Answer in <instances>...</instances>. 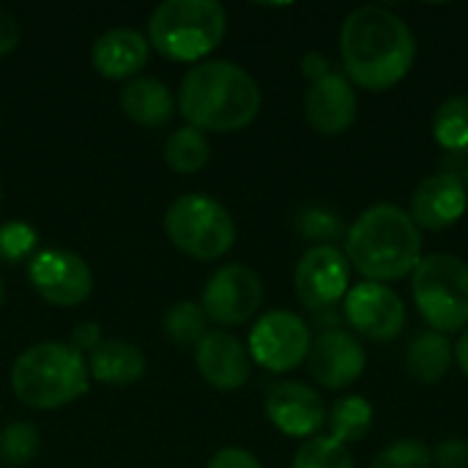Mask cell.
I'll return each instance as SVG.
<instances>
[{
    "instance_id": "8fae6325",
    "label": "cell",
    "mask_w": 468,
    "mask_h": 468,
    "mask_svg": "<svg viewBox=\"0 0 468 468\" xmlns=\"http://www.w3.org/2000/svg\"><path fill=\"white\" fill-rule=\"evenodd\" d=\"M296 296L310 310H329L351 291V263L335 244H313L296 263Z\"/></svg>"
},
{
    "instance_id": "f546056e",
    "label": "cell",
    "mask_w": 468,
    "mask_h": 468,
    "mask_svg": "<svg viewBox=\"0 0 468 468\" xmlns=\"http://www.w3.org/2000/svg\"><path fill=\"white\" fill-rule=\"evenodd\" d=\"M296 228L304 239L310 241H318V244H326V241H335L346 233L343 228V219L329 211V208H307L299 214L296 219Z\"/></svg>"
},
{
    "instance_id": "d4e9b609",
    "label": "cell",
    "mask_w": 468,
    "mask_h": 468,
    "mask_svg": "<svg viewBox=\"0 0 468 468\" xmlns=\"http://www.w3.org/2000/svg\"><path fill=\"white\" fill-rule=\"evenodd\" d=\"M41 452V433L30 422H11L0 431V463L22 468L36 461Z\"/></svg>"
},
{
    "instance_id": "4fadbf2b",
    "label": "cell",
    "mask_w": 468,
    "mask_h": 468,
    "mask_svg": "<svg viewBox=\"0 0 468 468\" xmlns=\"http://www.w3.org/2000/svg\"><path fill=\"white\" fill-rule=\"evenodd\" d=\"M367 367V354L356 335L346 329H326L321 332L307 354V370L313 381L324 389H346L362 378Z\"/></svg>"
},
{
    "instance_id": "e0dca14e",
    "label": "cell",
    "mask_w": 468,
    "mask_h": 468,
    "mask_svg": "<svg viewBox=\"0 0 468 468\" xmlns=\"http://www.w3.org/2000/svg\"><path fill=\"white\" fill-rule=\"evenodd\" d=\"M356 88L340 71H329L326 77L315 80L304 99L307 121L324 137H337L348 132L356 121Z\"/></svg>"
},
{
    "instance_id": "7c38bea8",
    "label": "cell",
    "mask_w": 468,
    "mask_h": 468,
    "mask_svg": "<svg viewBox=\"0 0 468 468\" xmlns=\"http://www.w3.org/2000/svg\"><path fill=\"white\" fill-rule=\"evenodd\" d=\"M343 304L348 326L370 343H392L406 329V304L384 282L354 285Z\"/></svg>"
},
{
    "instance_id": "8992f818",
    "label": "cell",
    "mask_w": 468,
    "mask_h": 468,
    "mask_svg": "<svg viewBox=\"0 0 468 468\" xmlns=\"http://www.w3.org/2000/svg\"><path fill=\"white\" fill-rule=\"evenodd\" d=\"M411 296L433 332L468 329V263L458 255H425L411 274Z\"/></svg>"
},
{
    "instance_id": "74e56055",
    "label": "cell",
    "mask_w": 468,
    "mask_h": 468,
    "mask_svg": "<svg viewBox=\"0 0 468 468\" xmlns=\"http://www.w3.org/2000/svg\"><path fill=\"white\" fill-rule=\"evenodd\" d=\"M0 200H3V189H0Z\"/></svg>"
},
{
    "instance_id": "f1b7e54d",
    "label": "cell",
    "mask_w": 468,
    "mask_h": 468,
    "mask_svg": "<svg viewBox=\"0 0 468 468\" xmlns=\"http://www.w3.org/2000/svg\"><path fill=\"white\" fill-rule=\"evenodd\" d=\"M433 466V450L420 439H398L389 447H384L370 468H431Z\"/></svg>"
},
{
    "instance_id": "44dd1931",
    "label": "cell",
    "mask_w": 468,
    "mask_h": 468,
    "mask_svg": "<svg viewBox=\"0 0 468 468\" xmlns=\"http://www.w3.org/2000/svg\"><path fill=\"white\" fill-rule=\"evenodd\" d=\"M455 362V346L441 332H422L411 340L406 351V367L414 381L420 384H439L447 378L450 367Z\"/></svg>"
},
{
    "instance_id": "603a6c76",
    "label": "cell",
    "mask_w": 468,
    "mask_h": 468,
    "mask_svg": "<svg viewBox=\"0 0 468 468\" xmlns=\"http://www.w3.org/2000/svg\"><path fill=\"white\" fill-rule=\"evenodd\" d=\"M211 159L208 137L195 126H181L165 140V162L170 170L181 176H192L203 170Z\"/></svg>"
},
{
    "instance_id": "277c9868",
    "label": "cell",
    "mask_w": 468,
    "mask_h": 468,
    "mask_svg": "<svg viewBox=\"0 0 468 468\" xmlns=\"http://www.w3.org/2000/svg\"><path fill=\"white\" fill-rule=\"evenodd\" d=\"M88 359L66 343L47 340L22 351L11 367L16 400L36 411H52L88 392Z\"/></svg>"
},
{
    "instance_id": "7a4b0ae2",
    "label": "cell",
    "mask_w": 468,
    "mask_h": 468,
    "mask_svg": "<svg viewBox=\"0 0 468 468\" xmlns=\"http://www.w3.org/2000/svg\"><path fill=\"white\" fill-rule=\"evenodd\" d=\"M255 77L233 60H203L186 71L178 88V110L186 126L200 132H241L261 112Z\"/></svg>"
},
{
    "instance_id": "f35d334b",
    "label": "cell",
    "mask_w": 468,
    "mask_h": 468,
    "mask_svg": "<svg viewBox=\"0 0 468 468\" xmlns=\"http://www.w3.org/2000/svg\"><path fill=\"white\" fill-rule=\"evenodd\" d=\"M466 189H468V176H466Z\"/></svg>"
},
{
    "instance_id": "9c48e42d",
    "label": "cell",
    "mask_w": 468,
    "mask_h": 468,
    "mask_svg": "<svg viewBox=\"0 0 468 468\" xmlns=\"http://www.w3.org/2000/svg\"><path fill=\"white\" fill-rule=\"evenodd\" d=\"M27 282L47 304L77 307L93 291V271L77 252L47 247L30 258Z\"/></svg>"
},
{
    "instance_id": "d6a6232c",
    "label": "cell",
    "mask_w": 468,
    "mask_h": 468,
    "mask_svg": "<svg viewBox=\"0 0 468 468\" xmlns=\"http://www.w3.org/2000/svg\"><path fill=\"white\" fill-rule=\"evenodd\" d=\"M74 351H80L82 356L85 354H93L99 346H101V329H99V324H93V321H85V324H80V326H74V332H71V343H69Z\"/></svg>"
},
{
    "instance_id": "5bb4252c",
    "label": "cell",
    "mask_w": 468,
    "mask_h": 468,
    "mask_svg": "<svg viewBox=\"0 0 468 468\" xmlns=\"http://www.w3.org/2000/svg\"><path fill=\"white\" fill-rule=\"evenodd\" d=\"M269 422L291 439H313L326 425V403L302 381H280L266 395Z\"/></svg>"
},
{
    "instance_id": "e575fe53",
    "label": "cell",
    "mask_w": 468,
    "mask_h": 468,
    "mask_svg": "<svg viewBox=\"0 0 468 468\" xmlns=\"http://www.w3.org/2000/svg\"><path fill=\"white\" fill-rule=\"evenodd\" d=\"M329 71H335V69H332V63H329L326 55H321V52H307V55L302 58V74H304L310 82L326 77Z\"/></svg>"
},
{
    "instance_id": "30bf717a",
    "label": "cell",
    "mask_w": 468,
    "mask_h": 468,
    "mask_svg": "<svg viewBox=\"0 0 468 468\" xmlns=\"http://www.w3.org/2000/svg\"><path fill=\"white\" fill-rule=\"evenodd\" d=\"M263 304V282L258 271L244 263H228L217 269L206 288L200 307L208 321L219 326H241L247 324Z\"/></svg>"
},
{
    "instance_id": "ac0fdd59",
    "label": "cell",
    "mask_w": 468,
    "mask_h": 468,
    "mask_svg": "<svg viewBox=\"0 0 468 468\" xmlns=\"http://www.w3.org/2000/svg\"><path fill=\"white\" fill-rule=\"evenodd\" d=\"M151 44L143 33L132 27H115L93 41L90 60L93 69L107 80H129L145 69Z\"/></svg>"
},
{
    "instance_id": "836d02e7",
    "label": "cell",
    "mask_w": 468,
    "mask_h": 468,
    "mask_svg": "<svg viewBox=\"0 0 468 468\" xmlns=\"http://www.w3.org/2000/svg\"><path fill=\"white\" fill-rule=\"evenodd\" d=\"M19 41H22V25H19V19L11 11L0 8V55L14 52L19 47Z\"/></svg>"
},
{
    "instance_id": "7402d4cb",
    "label": "cell",
    "mask_w": 468,
    "mask_h": 468,
    "mask_svg": "<svg viewBox=\"0 0 468 468\" xmlns=\"http://www.w3.org/2000/svg\"><path fill=\"white\" fill-rule=\"evenodd\" d=\"M373 406L370 400H365L362 395H348L340 398L329 411H326V425H329V439H335L337 444L348 447L362 441L370 428H373Z\"/></svg>"
},
{
    "instance_id": "5b68a950",
    "label": "cell",
    "mask_w": 468,
    "mask_h": 468,
    "mask_svg": "<svg viewBox=\"0 0 468 468\" xmlns=\"http://www.w3.org/2000/svg\"><path fill=\"white\" fill-rule=\"evenodd\" d=\"M228 30L225 5L217 0H165L148 19V44L176 63H203Z\"/></svg>"
},
{
    "instance_id": "9a60e30c",
    "label": "cell",
    "mask_w": 468,
    "mask_h": 468,
    "mask_svg": "<svg viewBox=\"0 0 468 468\" xmlns=\"http://www.w3.org/2000/svg\"><path fill=\"white\" fill-rule=\"evenodd\" d=\"M195 365L203 381L222 392L241 389L252 373V359L247 346L222 329L203 335V340L195 346Z\"/></svg>"
},
{
    "instance_id": "83f0119b",
    "label": "cell",
    "mask_w": 468,
    "mask_h": 468,
    "mask_svg": "<svg viewBox=\"0 0 468 468\" xmlns=\"http://www.w3.org/2000/svg\"><path fill=\"white\" fill-rule=\"evenodd\" d=\"M38 247V233L25 219H11L0 225V261L5 266H16L30 258Z\"/></svg>"
},
{
    "instance_id": "d6986e66",
    "label": "cell",
    "mask_w": 468,
    "mask_h": 468,
    "mask_svg": "<svg viewBox=\"0 0 468 468\" xmlns=\"http://www.w3.org/2000/svg\"><path fill=\"white\" fill-rule=\"evenodd\" d=\"M121 110L126 118H132L140 126H165L176 112V96L173 90L154 77L129 80L121 88Z\"/></svg>"
},
{
    "instance_id": "cb8c5ba5",
    "label": "cell",
    "mask_w": 468,
    "mask_h": 468,
    "mask_svg": "<svg viewBox=\"0 0 468 468\" xmlns=\"http://www.w3.org/2000/svg\"><path fill=\"white\" fill-rule=\"evenodd\" d=\"M433 137L450 154H468V96H450L436 107Z\"/></svg>"
},
{
    "instance_id": "3957f363",
    "label": "cell",
    "mask_w": 468,
    "mask_h": 468,
    "mask_svg": "<svg viewBox=\"0 0 468 468\" xmlns=\"http://www.w3.org/2000/svg\"><path fill=\"white\" fill-rule=\"evenodd\" d=\"M346 258L367 282H395L422 261V230L395 203H376L346 230Z\"/></svg>"
},
{
    "instance_id": "8d00e7d4",
    "label": "cell",
    "mask_w": 468,
    "mask_h": 468,
    "mask_svg": "<svg viewBox=\"0 0 468 468\" xmlns=\"http://www.w3.org/2000/svg\"><path fill=\"white\" fill-rule=\"evenodd\" d=\"M3 299H5V288H3V280H0V307H3Z\"/></svg>"
},
{
    "instance_id": "ba28073f",
    "label": "cell",
    "mask_w": 468,
    "mask_h": 468,
    "mask_svg": "<svg viewBox=\"0 0 468 468\" xmlns=\"http://www.w3.org/2000/svg\"><path fill=\"white\" fill-rule=\"evenodd\" d=\"M313 346L310 326L291 310H271L250 332V359L269 373H291L307 362Z\"/></svg>"
},
{
    "instance_id": "6da1fadb",
    "label": "cell",
    "mask_w": 468,
    "mask_h": 468,
    "mask_svg": "<svg viewBox=\"0 0 468 468\" xmlns=\"http://www.w3.org/2000/svg\"><path fill=\"white\" fill-rule=\"evenodd\" d=\"M340 55L351 85L378 93L409 77L417 58V38L395 11L362 5L340 27Z\"/></svg>"
},
{
    "instance_id": "484cf974",
    "label": "cell",
    "mask_w": 468,
    "mask_h": 468,
    "mask_svg": "<svg viewBox=\"0 0 468 468\" xmlns=\"http://www.w3.org/2000/svg\"><path fill=\"white\" fill-rule=\"evenodd\" d=\"M206 313H203V307L197 304V302H178V304H173L167 313H165V321H162V326H165V335L173 340V343H178V346H197L200 340H203V335L208 332L206 329Z\"/></svg>"
},
{
    "instance_id": "1f68e13d",
    "label": "cell",
    "mask_w": 468,
    "mask_h": 468,
    "mask_svg": "<svg viewBox=\"0 0 468 468\" xmlns=\"http://www.w3.org/2000/svg\"><path fill=\"white\" fill-rule=\"evenodd\" d=\"M206 468H263V466H261V461H258L252 452L239 450V447H225V450H219V452L208 461V466Z\"/></svg>"
},
{
    "instance_id": "4316f807",
    "label": "cell",
    "mask_w": 468,
    "mask_h": 468,
    "mask_svg": "<svg viewBox=\"0 0 468 468\" xmlns=\"http://www.w3.org/2000/svg\"><path fill=\"white\" fill-rule=\"evenodd\" d=\"M293 468H356L348 447L337 444L329 436H313L307 439L296 455H293Z\"/></svg>"
},
{
    "instance_id": "52a82bcc",
    "label": "cell",
    "mask_w": 468,
    "mask_h": 468,
    "mask_svg": "<svg viewBox=\"0 0 468 468\" xmlns=\"http://www.w3.org/2000/svg\"><path fill=\"white\" fill-rule=\"evenodd\" d=\"M165 230L173 247L195 261H219L236 244L230 211L203 192L176 197L165 214Z\"/></svg>"
},
{
    "instance_id": "ffe728a7",
    "label": "cell",
    "mask_w": 468,
    "mask_h": 468,
    "mask_svg": "<svg viewBox=\"0 0 468 468\" xmlns=\"http://www.w3.org/2000/svg\"><path fill=\"white\" fill-rule=\"evenodd\" d=\"M88 373L112 387H126L143 378L145 356L134 343L126 340H101V346L88 354Z\"/></svg>"
},
{
    "instance_id": "4dcf8cb0",
    "label": "cell",
    "mask_w": 468,
    "mask_h": 468,
    "mask_svg": "<svg viewBox=\"0 0 468 468\" xmlns=\"http://www.w3.org/2000/svg\"><path fill=\"white\" fill-rule=\"evenodd\" d=\"M436 468H468V441L463 439H444L433 450Z\"/></svg>"
},
{
    "instance_id": "2e32d148",
    "label": "cell",
    "mask_w": 468,
    "mask_h": 468,
    "mask_svg": "<svg viewBox=\"0 0 468 468\" xmlns=\"http://www.w3.org/2000/svg\"><path fill=\"white\" fill-rule=\"evenodd\" d=\"M468 208L466 181L455 173L428 176L411 195V219L420 230H447Z\"/></svg>"
},
{
    "instance_id": "d590c367",
    "label": "cell",
    "mask_w": 468,
    "mask_h": 468,
    "mask_svg": "<svg viewBox=\"0 0 468 468\" xmlns=\"http://www.w3.org/2000/svg\"><path fill=\"white\" fill-rule=\"evenodd\" d=\"M455 362L461 365V370L468 376V329H463L458 346H455Z\"/></svg>"
}]
</instances>
